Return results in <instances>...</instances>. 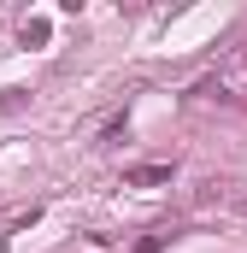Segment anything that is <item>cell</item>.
<instances>
[{
	"mask_svg": "<svg viewBox=\"0 0 247 253\" xmlns=\"http://www.w3.org/2000/svg\"><path fill=\"white\" fill-rule=\"evenodd\" d=\"M124 183L129 189H159V183H171V165H135V171H124Z\"/></svg>",
	"mask_w": 247,
	"mask_h": 253,
	"instance_id": "obj_1",
	"label": "cell"
}]
</instances>
